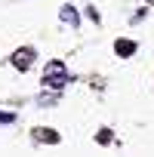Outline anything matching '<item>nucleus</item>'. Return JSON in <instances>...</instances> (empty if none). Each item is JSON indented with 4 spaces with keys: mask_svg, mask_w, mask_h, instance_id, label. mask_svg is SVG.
I'll return each instance as SVG.
<instances>
[{
    "mask_svg": "<svg viewBox=\"0 0 154 157\" xmlns=\"http://www.w3.org/2000/svg\"><path fill=\"white\" fill-rule=\"evenodd\" d=\"M31 59H34V49H19V52L13 56V65L22 68V71H28V68H31Z\"/></svg>",
    "mask_w": 154,
    "mask_h": 157,
    "instance_id": "f03ea898",
    "label": "nucleus"
},
{
    "mask_svg": "<svg viewBox=\"0 0 154 157\" xmlns=\"http://www.w3.org/2000/svg\"><path fill=\"white\" fill-rule=\"evenodd\" d=\"M62 22H71V25L80 22V19H77V13H74V6H65V10H62Z\"/></svg>",
    "mask_w": 154,
    "mask_h": 157,
    "instance_id": "20e7f679",
    "label": "nucleus"
},
{
    "mask_svg": "<svg viewBox=\"0 0 154 157\" xmlns=\"http://www.w3.org/2000/svg\"><path fill=\"white\" fill-rule=\"evenodd\" d=\"M114 49H117V56H133V52H136V43H133V40H117Z\"/></svg>",
    "mask_w": 154,
    "mask_h": 157,
    "instance_id": "7ed1b4c3",
    "label": "nucleus"
},
{
    "mask_svg": "<svg viewBox=\"0 0 154 157\" xmlns=\"http://www.w3.org/2000/svg\"><path fill=\"white\" fill-rule=\"evenodd\" d=\"M37 136H40V139H46V142H59V136H56L52 129H37Z\"/></svg>",
    "mask_w": 154,
    "mask_h": 157,
    "instance_id": "39448f33",
    "label": "nucleus"
},
{
    "mask_svg": "<svg viewBox=\"0 0 154 157\" xmlns=\"http://www.w3.org/2000/svg\"><path fill=\"white\" fill-rule=\"evenodd\" d=\"M68 80H71V74H68L65 62H46V68H43V83H46V86L62 90Z\"/></svg>",
    "mask_w": 154,
    "mask_h": 157,
    "instance_id": "f257e3e1",
    "label": "nucleus"
},
{
    "mask_svg": "<svg viewBox=\"0 0 154 157\" xmlns=\"http://www.w3.org/2000/svg\"><path fill=\"white\" fill-rule=\"evenodd\" d=\"M0 123H13V114H0Z\"/></svg>",
    "mask_w": 154,
    "mask_h": 157,
    "instance_id": "423d86ee",
    "label": "nucleus"
}]
</instances>
